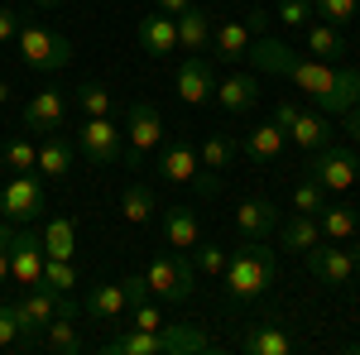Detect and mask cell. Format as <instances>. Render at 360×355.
I'll return each instance as SVG.
<instances>
[{
  "label": "cell",
  "instance_id": "cell-1",
  "mask_svg": "<svg viewBox=\"0 0 360 355\" xmlns=\"http://www.w3.org/2000/svg\"><path fill=\"white\" fill-rule=\"evenodd\" d=\"M283 77L307 91V101L327 115H346V110L360 106V72L356 67H336V63H322V58H298L283 67Z\"/></svg>",
  "mask_w": 360,
  "mask_h": 355
},
{
  "label": "cell",
  "instance_id": "cell-2",
  "mask_svg": "<svg viewBox=\"0 0 360 355\" xmlns=\"http://www.w3.org/2000/svg\"><path fill=\"white\" fill-rule=\"evenodd\" d=\"M278 273V254L269 250V240H245L226 254V302H255L259 293H269Z\"/></svg>",
  "mask_w": 360,
  "mask_h": 355
},
{
  "label": "cell",
  "instance_id": "cell-3",
  "mask_svg": "<svg viewBox=\"0 0 360 355\" xmlns=\"http://www.w3.org/2000/svg\"><path fill=\"white\" fill-rule=\"evenodd\" d=\"M15 312H20V336H25L20 351H39L44 327H49L53 317H77V302L68 298V293H53L49 283H39V288H20Z\"/></svg>",
  "mask_w": 360,
  "mask_h": 355
},
{
  "label": "cell",
  "instance_id": "cell-4",
  "mask_svg": "<svg viewBox=\"0 0 360 355\" xmlns=\"http://www.w3.org/2000/svg\"><path fill=\"white\" fill-rule=\"evenodd\" d=\"M144 283H149V293H154V298L173 302V307L193 302V293H197V264H193V254H188V250L154 254V259H149V269H144Z\"/></svg>",
  "mask_w": 360,
  "mask_h": 355
},
{
  "label": "cell",
  "instance_id": "cell-5",
  "mask_svg": "<svg viewBox=\"0 0 360 355\" xmlns=\"http://www.w3.org/2000/svg\"><path fill=\"white\" fill-rule=\"evenodd\" d=\"M15 49H20V63L29 72H63L72 63V39L58 34V29H44V25H20L15 34Z\"/></svg>",
  "mask_w": 360,
  "mask_h": 355
},
{
  "label": "cell",
  "instance_id": "cell-6",
  "mask_svg": "<svg viewBox=\"0 0 360 355\" xmlns=\"http://www.w3.org/2000/svg\"><path fill=\"white\" fill-rule=\"evenodd\" d=\"M154 168H159V183H178V188H183V183H193L202 197H217V192H221V178L202 168V159H197V149H193V139H183V135L168 139Z\"/></svg>",
  "mask_w": 360,
  "mask_h": 355
},
{
  "label": "cell",
  "instance_id": "cell-7",
  "mask_svg": "<svg viewBox=\"0 0 360 355\" xmlns=\"http://www.w3.org/2000/svg\"><path fill=\"white\" fill-rule=\"evenodd\" d=\"M77 154L96 168H111L125 159V125H115L111 115H82L77 125Z\"/></svg>",
  "mask_w": 360,
  "mask_h": 355
},
{
  "label": "cell",
  "instance_id": "cell-8",
  "mask_svg": "<svg viewBox=\"0 0 360 355\" xmlns=\"http://www.w3.org/2000/svg\"><path fill=\"white\" fill-rule=\"evenodd\" d=\"M44 207H49V197H44L39 173H5V183H0V217L15 221V226H29V221L44 217Z\"/></svg>",
  "mask_w": 360,
  "mask_h": 355
},
{
  "label": "cell",
  "instance_id": "cell-9",
  "mask_svg": "<svg viewBox=\"0 0 360 355\" xmlns=\"http://www.w3.org/2000/svg\"><path fill=\"white\" fill-rule=\"evenodd\" d=\"M164 144V115L154 101H135L130 115H125V164H144L154 149Z\"/></svg>",
  "mask_w": 360,
  "mask_h": 355
},
{
  "label": "cell",
  "instance_id": "cell-10",
  "mask_svg": "<svg viewBox=\"0 0 360 355\" xmlns=\"http://www.w3.org/2000/svg\"><path fill=\"white\" fill-rule=\"evenodd\" d=\"M307 173H312V178H317L327 192H346L351 183H356V173H360L356 144H341V139H332V144L312 149V164H307Z\"/></svg>",
  "mask_w": 360,
  "mask_h": 355
},
{
  "label": "cell",
  "instance_id": "cell-11",
  "mask_svg": "<svg viewBox=\"0 0 360 355\" xmlns=\"http://www.w3.org/2000/svg\"><path fill=\"white\" fill-rule=\"evenodd\" d=\"M307 269L317 273V283L322 288H346L351 278H356V245H346V240H317V245L307 250Z\"/></svg>",
  "mask_w": 360,
  "mask_h": 355
},
{
  "label": "cell",
  "instance_id": "cell-12",
  "mask_svg": "<svg viewBox=\"0 0 360 355\" xmlns=\"http://www.w3.org/2000/svg\"><path fill=\"white\" fill-rule=\"evenodd\" d=\"M10 283L15 288H39L44 283V240H39V231H15V240H10Z\"/></svg>",
  "mask_w": 360,
  "mask_h": 355
},
{
  "label": "cell",
  "instance_id": "cell-13",
  "mask_svg": "<svg viewBox=\"0 0 360 355\" xmlns=\"http://www.w3.org/2000/svg\"><path fill=\"white\" fill-rule=\"evenodd\" d=\"M283 135L293 139L303 154H312V149L332 144L336 130H332V120H327V110H303V106H293V115L283 120Z\"/></svg>",
  "mask_w": 360,
  "mask_h": 355
},
{
  "label": "cell",
  "instance_id": "cell-14",
  "mask_svg": "<svg viewBox=\"0 0 360 355\" xmlns=\"http://www.w3.org/2000/svg\"><path fill=\"white\" fill-rule=\"evenodd\" d=\"M278 221H283V212H278L269 197H245L236 207V235L240 240H269L278 231Z\"/></svg>",
  "mask_w": 360,
  "mask_h": 355
},
{
  "label": "cell",
  "instance_id": "cell-15",
  "mask_svg": "<svg viewBox=\"0 0 360 355\" xmlns=\"http://www.w3.org/2000/svg\"><path fill=\"white\" fill-rule=\"evenodd\" d=\"M68 125V96H63V86H39L34 96H29L25 106V130H63Z\"/></svg>",
  "mask_w": 360,
  "mask_h": 355
},
{
  "label": "cell",
  "instance_id": "cell-16",
  "mask_svg": "<svg viewBox=\"0 0 360 355\" xmlns=\"http://www.w3.org/2000/svg\"><path fill=\"white\" fill-rule=\"evenodd\" d=\"M212 91H217V72H212V63L202 53H188L178 63V96L188 101V106H202V101H212Z\"/></svg>",
  "mask_w": 360,
  "mask_h": 355
},
{
  "label": "cell",
  "instance_id": "cell-17",
  "mask_svg": "<svg viewBox=\"0 0 360 355\" xmlns=\"http://www.w3.org/2000/svg\"><path fill=\"white\" fill-rule=\"evenodd\" d=\"M212 101L226 110V115H245V110L259 106V77H250V72H226L217 91H212Z\"/></svg>",
  "mask_w": 360,
  "mask_h": 355
},
{
  "label": "cell",
  "instance_id": "cell-18",
  "mask_svg": "<svg viewBox=\"0 0 360 355\" xmlns=\"http://www.w3.org/2000/svg\"><path fill=\"white\" fill-rule=\"evenodd\" d=\"M77 164V139H68V130H49L39 139V178H68Z\"/></svg>",
  "mask_w": 360,
  "mask_h": 355
},
{
  "label": "cell",
  "instance_id": "cell-19",
  "mask_svg": "<svg viewBox=\"0 0 360 355\" xmlns=\"http://www.w3.org/2000/svg\"><path fill=\"white\" fill-rule=\"evenodd\" d=\"M139 49L149 58H173L178 53V25H173V15H144L139 20Z\"/></svg>",
  "mask_w": 360,
  "mask_h": 355
},
{
  "label": "cell",
  "instance_id": "cell-20",
  "mask_svg": "<svg viewBox=\"0 0 360 355\" xmlns=\"http://www.w3.org/2000/svg\"><path fill=\"white\" fill-rule=\"evenodd\" d=\"M283 149H288V135H283V125H274V120L255 125V130L245 135V154H250V164H259V168L278 164Z\"/></svg>",
  "mask_w": 360,
  "mask_h": 355
},
{
  "label": "cell",
  "instance_id": "cell-21",
  "mask_svg": "<svg viewBox=\"0 0 360 355\" xmlns=\"http://www.w3.org/2000/svg\"><path fill=\"white\" fill-rule=\"evenodd\" d=\"M125 312H130L125 278H115V283H96V288L86 293V317H96V322H120Z\"/></svg>",
  "mask_w": 360,
  "mask_h": 355
},
{
  "label": "cell",
  "instance_id": "cell-22",
  "mask_svg": "<svg viewBox=\"0 0 360 355\" xmlns=\"http://www.w3.org/2000/svg\"><path fill=\"white\" fill-rule=\"evenodd\" d=\"M278 250H288V254H307V250L322 240V226L317 217H307V212H293L288 221H278Z\"/></svg>",
  "mask_w": 360,
  "mask_h": 355
},
{
  "label": "cell",
  "instance_id": "cell-23",
  "mask_svg": "<svg viewBox=\"0 0 360 355\" xmlns=\"http://www.w3.org/2000/svg\"><path fill=\"white\" fill-rule=\"evenodd\" d=\"M173 25H178V49H188V53L212 49V15L202 5H188L183 15H173Z\"/></svg>",
  "mask_w": 360,
  "mask_h": 355
},
{
  "label": "cell",
  "instance_id": "cell-24",
  "mask_svg": "<svg viewBox=\"0 0 360 355\" xmlns=\"http://www.w3.org/2000/svg\"><path fill=\"white\" fill-rule=\"evenodd\" d=\"M250 355H293L298 351V341H293V331H283L278 322H255L245 331V341H240Z\"/></svg>",
  "mask_w": 360,
  "mask_h": 355
},
{
  "label": "cell",
  "instance_id": "cell-25",
  "mask_svg": "<svg viewBox=\"0 0 360 355\" xmlns=\"http://www.w3.org/2000/svg\"><path fill=\"white\" fill-rule=\"evenodd\" d=\"M250 39H255V29L250 20H226V25H212V49L221 63H240L250 49Z\"/></svg>",
  "mask_w": 360,
  "mask_h": 355
},
{
  "label": "cell",
  "instance_id": "cell-26",
  "mask_svg": "<svg viewBox=\"0 0 360 355\" xmlns=\"http://www.w3.org/2000/svg\"><path fill=\"white\" fill-rule=\"evenodd\" d=\"M39 240H44V254H49V259H77V221L72 217H49L44 231H39Z\"/></svg>",
  "mask_w": 360,
  "mask_h": 355
},
{
  "label": "cell",
  "instance_id": "cell-27",
  "mask_svg": "<svg viewBox=\"0 0 360 355\" xmlns=\"http://www.w3.org/2000/svg\"><path fill=\"white\" fill-rule=\"evenodd\" d=\"M164 235L173 250H193L202 240V226H197L193 207H164Z\"/></svg>",
  "mask_w": 360,
  "mask_h": 355
},
{
  "label": "cell",
  "instance_id": "cell-28",
  "mask_svg": "<svg viewBox=\"0 0 360 355\" xmlns=\"http://www.w3.org/2000/svg\"><path fill=\"white\" fill-rule=\"evenodd\" d=\"M245 58L259 67V72H283L288 63H293V49L283 44V39H269V34H255L250 39V49H245Z\"/></svg>",
  "mask_w": 360,
  "mask_h": 355
},
{
  "label": "cell",
  "instance_id": "cell-29",
  "mask_svg": "<svg viewBox=\"0 0 360 355\" xmlns=\"http://www.w3.org/2000/svg\"><path fill=\"white\" fill-rule=\"evenodd\" d=\"M39 351H53V355H77L82 351V336H77V317H53L44 336H39Z\"/></svg>",
  "mask_w": 360,
  "mask_h": 355
},
{
  "label": "cell",
  "instance_id": "cell-30",
  "mask_svg": "<svg viewBox=\"0 0 360 355\" xmlns=\"http://www.w3.org/2000/svg\"><path fill=\"white\" fill-rule=\"evenodd\" d=\"M101 351L106 355H164V331H120Z\"/></svg>",
  "mask_w": 360,
  "mask_h": 355
},
{
  "label": "cell",
  "instance_id": "cell-31",
  "mask_svg": "<svg viewBox=\"0 0 360 355\" xmlns=\"http://www.w3.org/2000/svg\"><path fill=\"white\" fill-rule=\"evenodd\" d=\"M317 226H322V240H351L356 235V207H336V202H327L322 212H317Z\"/></svg>",
  "mask_w": 360,
  "mask_h": 355
},
{
  "label": "cell",
  "instance_id": "cell-32",
  "mask_svg": "<svg viewBox=\"0 0 360 355\" xmlns=\"http://www.w3.org/2000/svg\"><path fill=\"white\" fill-rule=\"evenodd\" d=\"M154 207H159V197L149 183H130L125 197H120V217L130 221V226H144V221H154Z\"/></svg>",
  "mask_w": 360,
  "mask_h": 355
},
{
  "label": "cell",
  "instance_id": "cell-33",
  "mask_svg": "<svg viewBox=\"0 0 360 355\" xmlns=\"http://www.w3.org/2000/svg\"><path fill=\"white\" fill-rule=\"evenodd\" d=\"M236 149H240V144L226 135V130H217V135L202 139L197 159H202V168H207V173H226V168H231V159H236Z\"/></svg>",
  "mask_w": 360,
  "mask_h": 355
},
{
  "label": "cell",
  "instance_id": "cell-34",
  "mask_svg": "<svg viewBox=\"0 0 360 355\" xmlns=\"http://www.w3.org/2000/svg\"><path fill=\"white\" fill-rule=\"evenodd\" d=\"M346 53V39L336 25H312L307 29V58H322V63H336Z\"/></svg>",
  "mask_w": 360,
  "mask_h": 355
},
{
  "label": "cell",
  "instance_id": "cell-35",
  "mask_svg": "<svg viewBox=\"0 0 360 355\" xmlns=\"http://www.w3.org/2000/svg\"><path fill=\"white\" fill-rule=\"evenodd\" d=\"M0 154H5V168L10 173H39V144L25 135H10L0 144Z\"/></svg>",
  "mask_w": 360,
  "mask_h": 355
},
{
  "label": "cell",
  "instance_id": "cell-36",
  "mask_svg": "<svg viewBox=\"0 0 360 355\" xmlns=\"http://www.w3.org/2000/svg\"><path fill=\"white\" fill-rule=\"evenodd\" d=\"M293 207H298V212H307V217H317V212L327 207V188H322L312 173H307V178H298V183H293Z\"/></svg>",
  "mask_w": 360,
  "mask_h": 355
},
{
  "label": "cell",
  "instance_id": "cell-37",
  "mask_svg": "<svg viewBox=\"0 0 360 355\" xmlns=\"http://www.w3.org/2000/svg\"><path fill=\"white\" fill-rule=\"evenodd\" d=\"M77 110H82V115H111L115 96L101 82H82V86H77Z\"/></svg>",
  "mask_w": 360,
  "mask_h": 355
},
{
  "label": "cell",
  "instance_id": "cell-38",
  "mask_svg": "<svg viewBox=\"0 0 360 355\" xmlns=\"http://www.w3.org/2000/svg\"><path fill=\"white\" fill-rule=\"evenodd\" d=\"M44 283H49L53 293H72V288H77V264H72V259H49V254H44Z\"/></svg>",
  "mask_w": 360,
  "mask_h": 355
},
{
  "label": "cell",
  "instance_id": "cell-39",
  "mask_svg": "<svg viewBox=\"0 0 360 355\" xmlns=\"http://www.w3.org/2000/svg\"><path fill=\"white\" fill-rule=\"evenodd\" d=\"M188 254H193L197 273H207V278H221V269H226V250H221V245H207V240H197Z\"/></svg>",
  "mask_w": 360,
  "mask_h": 355
},
{
  "label": "cell",
  "instance_id": "cell-40",
  "mask_svg": "<svg viewBox=\"0 0 360 355\" xmlns=\"http://www.w3.org/2000/svg\"><path fill=\"white\" fill-rule=\"evenodd\" d=\"M312 15H322V25L346 29L356 20V0H312Z\"/></svg>",
  "mask_w": 360,
  "mask_h": 355
},
{
  "label": "cell",
  "instance_id": "cell-41",
  "mask_svg": "<svg viewBox=\"0 0 360 355\" xmlns=\"http://www.w3.org/2000/svg\"><path fill=\"white\" fill-rule=\"evenodd\" d=\"M25 336H20V312L15 302H0V351H20Z\"/></svg>",
  "mask_w": 360,
  "mask_h": 355
},
{
  "label": "cell",
  "instance_id": "cell-42",
  "mask_svg": "<svg viewBox=\"0 0 360 355\" xmlns=\"http://www.w3.org/2000/svg\"><path fill=\"white\" fill-rule=\"evenodd\" d=\"M125 327H130V331H159V327H164V312L144 298V302H135V307H130V322H125Z\"/></svg>",
  "mask_w": 360,
  "mask_h": 355
},
{
  "label": "cell",
  "instance_id": "cell-43",
  "mask_svg": "<svg viewBox=\"0 0 360 355\" xmlns=\"http://www.w3.org/2000/svg\"><path fill=\"white\" fill-rule=\"evenodd\" d=\"M307 15H312V0H278V20L288 29H307Z\"/></svg>",
  "mask_w": 360,
  "mask_h": 355
},
{
  "label": "cell",
  "instance_id": "cell-44",
  "mask_svg": "<svg viewBox=\"0 0 360 355\" xmlns=\"http://www.w3.org/2000/svg\"><path fill=\"white\" fill-rule=\"evenodd\" d=\"M15 34H20V15L10 5H0V44H15Z\"/></svg>",
  "mask_w": 360,
  "mask_h": 355
},
{
  "label": "cell",
  "instance_id": "cell-45",
  "mask_svg": "<svg viewBox=\"0 0 360 355\" xmlns=\"http://www.w3.org/2000/svg\"><path fill=\"white\" fill-rule=\"evenodd\" d=\"M341 130H346V144L360 149V110H346V115H341Z\"/></svg>",
  "mask_w": 360,
  "mask_h": 355
},
{
  "label": "cell",
  "instance_id": "cell-46",
  "mask_svg": "<svg viewBox=\"0 0 360 355\" xmlns=\"http://www.w3.org/2000/svg\"><path fill=\"white\" fill-rule=\"evenodd\" d=\"M154 5H159V10H164V15H183V10H188V5H193V0H154Z\"/></svg>",
  "mask_w": 360,
  "mask_h": 355
},
{
  "label": "cell",
  "instance_id": "cell-47",
  "mask_svg": "<svg viewBox=\"0 0 360 355\" xmlns=\"http://www.w3.org/2000/svg\"><path fill=\"white\" fill-rule=\"evenodd\" d=\"M10 278V240H0V283Z\"/></svg>",
  "mask_w": 360,
  "mask_h": 355
},
{
  "label": "cell",
  "instance_id": "cell-48",
  "mask_svg": "<svg viewBox=\"0 0 360 355\" xmlns=\"http://www.w3.org/2000/svg\"><path fill=\"white\" fill-rule=\"evenodd\" d=\"M5 101H10V82L0 77V106H5Z\"/></svg>",
  "mask_w": 360,
  "mask_h": 355
},
{
  "label": "cell",
  "instance_id": "cell-49",
  "mask_svg": "<svg viewBox=\"0 0 360 355\" xmlns=\"http://www.w3.org/2000/svg\"><path fill=\"white\" fill-rule=\"evenodd\" d=\"M34 5H39V10H53V5H63V0H34Z\"/></svg>",
  "mask_w": 360,
  "mask_h": 355
},
{
  "label": "cell",
  "instance_id": "cell-50",
  "mask_svg": "<svg viewBox=\"0 0 360 355\" xmlns=\"http://www.w3.org/2000/svg\"><path fill=\"white\" fill-rule=\"evenodd\" d=\"M5 173H10V168H5V154H0V178H5Z\"/></svg>",
  "mask_w": 360,
  "mask_h": 355
},
{
  "label": "cell",
  "instance_id": "cell-51",
  "mask_svg": "<svg viewBox=\"0 0 360 355\" xmlns=\"http://www.w3.org/2000/svg\"><path fill=\"white\" fill-rule=\"evenodd\" d=\"M356 273H360V245H356Z\"/></svg>",
  "mask_w": 360,
  "mask_h": 355
},
{
  "label": "cell",
  "instance_id": "cell-52",
  "mask_svg": "<svg viewBox=\"0 0 360 355\" xmlns=\"http://www.w3.org/2000/svg\"><path fill=\"white\" fill-rule=\"evenodd\" d=\"M351 351H356V355H360V346H351Z\"/></svg>",
  "mask_w": 360,
  "mask_h": 355
}]
</instances>
